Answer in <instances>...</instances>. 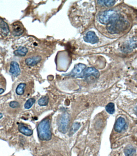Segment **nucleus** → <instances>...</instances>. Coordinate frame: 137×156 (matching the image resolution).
I'll return each mask as SVG.
<instances>
[{"instance_id": "1", "label": "nucleus", "mask_w": 137, "mask_h": 156, "mask_svg": "<svg viewBox=\"0 0 137 156\" xmlns=\"http://www.w3.org/2000/svg\"><path fill=\"white\" fill-rule=\"evenodd\" d=\"M128 25V22L118 14L107 25V29L110 34H118L127 29Z\"/></svg>"}, {"instance_id": "2", "label": "nucleus", "mask_w": 137, "mask_h": 156, "mask_svg": "<svg viewBox=\"0 0 137 156\" xmlns=\"http://www.w3.org/2000/svg\"><path fill=\"white\" fill-rule=\"evenodd\" d=\"M50 120L48 118L42 120L37 127L38 137L40 140L49 141L52 138Z\"/></svg>"}, {"instance_id": "3", "label": "nucleus", "mask_w": 137, "mask_h": 156, "mask_svg": "<svg viewBox=\"0 0 137 156\" xmlns=\"http://www.w3.org/2000/svg\"><path fill=\"white\" fill-rule=\"evenodd\" d=\"M118 14L114 10H106L99 14L98 20L101 23L108 25Z\"/></svg>"}, {"instance_id": "4", "label": "nucleus", "mask_w": 137, "mask_h": 156, "mask_svg": "<svg viewBox=\"0 0 137 156\" xmlns=\"http://www.w3.org/2000/svg\"><path fill=\"white\" fill-rule=\"evenodd\" d=\"M69 117L67 113H63L61 115L58 120V129L59 132L65 133L68 131Z\"/></svg>"}, {"instance_id": "5", "label": "nucleus", "mask_w": 137, "mask_h": 156, "mask_svg": "<svg viewBox=\"0 0 137 156\" xmlns=\"http://www.w3.org/2000/svg\"><path fill=\"white\" fill-rule=\"evenodd\" d=\"M12 34L15 36H20L23 34L25 28L20 21H16L12 24Z\"/></svg>"}, {"instance_id": "6", "label": "nucleus", "mask_w": 137, "mask_h": 156, "mask_svg": "<svg viewBox=\"0 0 137 156\" xmlns=\"http://www.w3.org/2000/svg\"><path fill=\"white\" fill-rule=\"evenodd\" d=\"M91 76H93L95 78H97L100 77V73L98 70L93 67H89L85 69L79 78L89 77Z\"/></svg>"}, {"instance_id": "7", "label": "nucleus", "mask_w": 137, "mask_h": 156, "mask_svg": "<svg viewBox=\"0 0 137 156\" xmlns=\"http://www.w3.org/2000/svg\"><path fill=\"white\" fill-rule=\"evenodd\" d=\"M83 39L86 42L92 44L98 43L99 41L98 37L93 31H88L84 37Z\"/></svg>"}, {"instance_id": "8", "label": "nucleus", "mask_w": 137, "mask_h": 156, "mask_svg": "<svg viewBox=\"0 0 137 156\" xmlns=\"http://www.w3.org/2000/svg\"><path fill=\"white\" fill-rule=\"evenodd\" d=\"M86 66L83 63H79L75 66L70 74L72 76L79 77L86 69Z\"/></svg>"}, {"instance_id": "9", "label": "nucleus", "mask_w": 137, "mask_h": 156, "mask_svg": "<svg viewBox=\"0 0 137 156\" xmlns=\"http://www.w3.org/2000/svg\"><path fill=\"white\" fill-rule=\"evenodd\" d=\"M126 125L125 119L124 118L120 117L117 120L114 127L115 131L118 133L121 132L124 129Z\"/></svg>"}, {"instance_id": "10", "label": "nucleus", "mask_w": 137, "mask_h": 156, "mask_svg": "<svg viewBox=\"0 0 137 156\" xmlns=\"http://www.w3.org/2000/svg\"><path fill=\"white\" fill-rule=\"evenodd\" d=\"M9 72L15 77H17L21 73V70L18 63L15 61L11 62Z\"/></svg>"}, {"instance_id": "11", "label": "nucleus", "mask_w": 137, "mask_h": 156, "mask_svg": "<svg viewBox=\"0 0 137 156\" xmlns=\"http://www.w3.org/2000/svg\"><path fill=\"white\" fill-rule=\"evenodd\" d=\"M41 60V57L37 56L26 58L25 59V62L27 66H34L39 63Z\"/></svg>"}, {"instance_id": "12", "label": "nucleus", "mask_w": 137, "mask_h": 156, "mask_svg": "<svg viewBox=\"0 0 137 156\" xmlns=\"http://www.w3.org/2000/svg\"><path fill=\"white\" fill-rule=\"evenodd\" d=\"M18 129L20 133L27 136H30L33 134V130L29 129L27 126H25L22 124L19 125Z\"/></svg>"}, {"instance_id": "13", "label": "nucleus", "mask_w": 137, "mask_h": 156, "mask_svg": "<svg viewBox=\"0 0 137 156\" xmlns=\"http://www.w3.org/2000/svg\"><path fill=\"white\" fill-rule=\"evenodd\" d=\"M27 48L25 47L20 46L16 50L14 51V55L17 56L24 57L28 52Z\"/></svg>"}, {"instance_id": "14", "label": "nucleus", "mask_w": 137, "mask_h": 156, "mask_svg": "<svg viewBox=\"0 0 137 156\" xmlns=\"http://www.w3.org/2000/svg\"><path fill=\"white\" fill-rule=\"evenodd\" d=\"M0 27L2 30L3 34L7 36L9 32V28L8 25L2 19H0Z\"/></svg>"}, {"instance_id": "15", "label": "nucleus", "mask_w": 137, "mask_h": 156, "mask_svg": "<svg viewBox=\"0 0 137 156\" xmlns=\"http://www.w3.org/2000/svg\"><path fill=\"white\" fill-rule=\"evenodd\" d=\"M136 150L132 146H128L124 150V153L126 156H133L135 154Z\"/></svg>"}, {"instance_id": "16", "label": "nucleus", "mask_w": 137, "mask_h": 156, "mask_svg": "<svg viewBox=\"0 0 137 156\" xmlns=\"http://www.w3.org/2000/svg\"><path fill=\"white\" fill-rule=\"evenodd\" d=\"M26 84L25 83H21L17 86L16 89V94L18 95H22L25 92Z\"/></svg>"}, {"instance_id": "17", "label": "nucleus", "mask_w": 137, "mask_h": 156, "mask_svg": "<svg viewBox=\"0 0 137 156\" xmlns=\"http://www.w3.org/2000/svg\"><path fill=\"white\" fill-rule=\"evenodd\" d=\"M49 101V98L47 96L41 98L38 101V103L40 106H46Z\"/></svg>"}, {"instance_id": "18", "label": "nucleus", "mask_w": 137, "mask_h": 156, "mask_svg": "<svg viewBox=\"0 0 137 156\" xmlns=\"http://www.w3.org/2000/svg\"><path fill=\"white\" fill-rule=\"evenodd\" d=\"M106 110L108 113L110 114H114L115 112V105L113 103H109L106 107Z\"/></svg>"}, {"instance_id": "19", "label": "nucleus", "mask_w": 137, "mask_h": 156, "mask_svg": "<svg viewBox=\"0 0 137 156\" xmlns=\"http://www.w3.org/2000/svg\"><path fill=\"white\" fill-rule=\"evenodd\" d=\"M35 102V99L33 98H30L29 99L26 101V103L25 104V108L26 109H29L33 106Z\"/></svg>"}, {"instance_id": "20", "label": "nucleus", "mask_w": 137, "mask_h": 156, "mask_svg": "<svg viewBox=\"0 0 137 156\" xmlns=\"http://www.w3.org/2000/svg\"><path fill=\"white\" fill-rule=\"evenodd\" d=\"M81 126L80 124L78 122H76L72 126V129H71L70 133V135H73V134L76 133V132L79 129Z\"/></svg>"}, {"instance_id": "21", "label": "nucleus", "mask_w": 137, "mask_h": 156, "mask_svg": "<svg viewBox=\"0 0 137 156\" xmlns=\"http://www.w3.org/2000/svg\"><path fill=\"white\" fill-rule=\"evenodd\" d=\"M103 3L106 7H110L114 6L115 3V1L113 0L109 1H103Z\"/></svg>"}, {"instance_id": "22", "label": "nucleus", "mask_w": 137, "mask_h": 156, "mask_svg": "<svg viewBox=\"0 0 137 156\" xmlns=\"http://www.w3.org/2000/svg\"><path fill=\"white\" fill-rule=\"evenodd\" d=\"M9 106L12 108H17L19 106V103L16 101H12L10 103Z\"/></svg>"}, {"instance_id": "23", "label": "nucleus", "mask_w": 137, "mask_h": 156, "mask_svg": "<svg viewBox=\"0 0 137 156\" xmlns=\"http://www.w3.org/2000/svg\"><path fill=\"white\" fill-rule=\"evenodd\" d=\"M5 91V90L4 88L0 87V94H1L3 93Z\"/></svg>"}, {"instance_id": "24", "label": "nucleus", "mask_w": 137, "mask_h": 156, "mask_svg": "<svg viewBox=\"0 0 137 156\" xmlns=\"http://www.w3.org/2000/svg\"><path fill=\"white\" fill-rule=\"evenodd\" d=\"M2 116H3V115H2V113H0V119L2 118Z\"/></svg>"}, {"instance_id": "25", "label": "nucleus", "mask_w": 137, "mask_h": 156, "mask_svg": "<svg viewBox=\"0 0 137 156\" xmlns=\"http://www.w3.org/2000/svg\"><path fill=\"white\" fill-rule=\"evenodd\" d=\"M136 113H137V107H136Z\"/></svg>"}]
</instances>
